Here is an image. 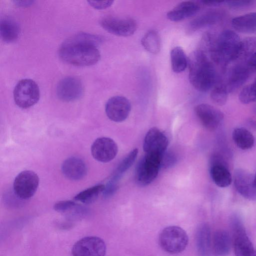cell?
<instances>
[{
  "label": "cell",
  "instance_id": "cell-1",
  "mask_svg": "<svg viewBox=\"0 0 256 256\" xmlns=\"http://www.w3.org/2000/svg\"><path fill=\"white\" fill-rule=\"evenodd\" d=\"M102 40L98 36L86 32L77 34L61 44L58 56L64 62L74 66L94 65L100 59L98 47Z\"/></svg>",
  "mask_w": 256,
  "mask_h": 256
},
{
  "label": "cell",
  "instance_id": "cell-2",
  "mask_svg": "<svg viewBox=\"0 0 256 256\" xmlns=\"http://www.w3.org/2000/svg\"><path fill=\"white\" fill-rule=\"evenodd\" d=\"M189 80L192 86L201 92L209 90L216 81V72L205 52L202 50L192 52L188 58Z\"/></svg>",
  "mask_w": 256,
  "mask_h": 256
},
{
  "label": "cell",
  "instance_id": "cell-3",
  "mask_svg": "<svg viewBox=\"0 0 256 256\" xmlns=\"http://www.w3.org/2000/svg\"><path fill=\"white\" fill-rule=\"evenodd\" d=\"M242 41L234 31H222L214 38L208 51L212 60L216 63L226 64L237 59L240 55Z\"/></svg>",
  "mask_w": 256,
  "mask_h": 256
},
{
  "label": "cell",
  "instance_id": "cell-4",
  "mask_svg": "<svg viewBox=\"0 0 256 256\" xmlns=\"http://www.w3.org/2000/svg\"><path fill=\"white\" fill-rule=\"evenodd\" d=\"M161 248L170 254L183 252L188 246V238L186 232L182 228L172 226L164 228L158 237Z\"/></svg>",
  "mask_w": 256,
  "mask_h": 256
},
{
  "label": "cell",
  "instance_id": "cell-5",
  "mask_svg": "<svg viewBox=\"0 0 256 256\" xmlns=\"http://www.w3.org/2000/svg\"><path fill=\"white\" fill-rule=\"evenodd\" d=\"M162 158L145 154L138 162L135 172V179L140 186L151 184L158 175L162 166Z\"/></svg>",
  "mask_w": 256,
  "mask_h": 256
},
{
  "label": "cell",
  "instance_id": "cell-6",
  "mask_svg": "<svg viewBox=\"0 0 256 256\" xmlns=\"http://www.w3.org/2000/svg\"><path fill=\"white\" fill-rule=\"evenodd\" d=\"M14 99L16 104L22 108H28L38 102L40 98V90L37 84L31 79L20 80L14 90Z\"/></svg>",
  "mask_w": 256,
  "mask_h": 256
},
{
  "label": "cell",
  "instance_id": "cell-7",
  "mask_svg": "<svg viewBox=\"0 0 256 256\" xmlns=\"http://www.w3.org/2000/svg\"><path fill=\"white\" fill-rule=\"evenodd\" d=\"M38 184L39 178L36 173L32 170H24L14 178L13 184L14 194L20 199H28L35 194Z\"/></svg>",
  "mask_w": 256,
  "mask_h": 256
},
{
  "label": "cell",
  "instance_id": "cell-8",
  "mask_svg": "<svg viewBox=\"0 0 256 256\" xmlns=\"http://www.w3.org/2000/svg\"><path fill=\"white\" fill-rule=\"evenodd\" d=\"M168 144V140L165 134L158 128L153 127L145 136L143 148L145 154L163 158Z\"/></svg>",
  "mask_w": 256,
  "mask_h": 256
},
{
  "label": "cell",
  "instance_id": "cell-9",
  "mask_svg": "<svg viewBox=\"0 0 256 256\" xmlns=\"http://www.w3.org/2000/svg\"><path fill=\"white\" fill-rule=\"evenodd\" d=\"M106 245L101 238L98 236H86L76 242L73 246V256H105Z\"/></svg>",
  "mask_w": 256,
  "mask_h": 256
},
{
  "label": "cell",
  "instance_id": "cell-10",
  "mask_svg": "<svg viewBox=\"0 0 256 256\" xmlns=\"http://www.w3.org/2000/svg\"><path fill=\"white\" fill-rule=\"evenodd\" d=\"M231 225L236 256H251L254 250L242 222L239 218L234 216L231 220Z\"/></svg>",
  "mask_w": 256,
  "mask_h": 256
},
{
  "label": "cell",
  "instance_id": "cell-11",
  "mask_svg": "<svg viewBox=\"0 0 256 256\" xmlns=\"http://www.w3.org/2000/svg\"><path fill=\"white\" fill-rule=\"evenodd\" d=\"M56 93L58 98L63 102L76 101L83 95L84 86L78 78L67 76L58 82Z\"/></svg>",
  "mask_w": 256,
  "mask_h": 256
},
{
  "label": "cell",
  "instance_id": "cell-12",
  "mask_svg": "<svg viewBox=\"0 0 256 256\" xmlns=\"http://www.w3.org/2000/svg\"><path fill=\"white\" fill-rule=\"evenodd\" d=\"M100 24L108 32L120 36L132 35L137 28L136 22L128 18L106 17L100 20Z\"/></svg>",
  "mask_w": 256,
  "mask_h": 256
},
{
  "label": "cell",
  "instance_id": "cell-13",
  "mask_svg": "<svg viewBox=\"0 0 256 256\" xmlns=\"http://www.w3.org/2000/svg\"><path fill=\"white\" fill-rule=\"evenodd\" d=\"M90 150L92 155L95 160L102 162H108L116 156L118 147L112 139L100 137L94 142Z\"/></svg>",
  "mask_w": 256,
  "mask_h": 256
},
{
  "label": "cell",
  "instance_id": "cell-14",
  "mask_svg": "<svg viewBox=\"0 0 256 256\" xmlns=\"http://www.w3.org/2000/svg\"><path fill=\"white\" fill-rule=\"evenodd\" d=\"M131 110L130 102L123 96H114L108 100L105 106L108 118L114 122H122L127 118Z\"/></svg>",
  "mask_w": 256,
  "mask_h": 256
},
{
  "label": "cell",
  "instance_id": "cell-15",
  "mask_svg": "<svg viewBox=\"0 0 256 256\" xmlns=\"http://www.w3.org/2000/svg\"><path fill=\"white\" fill-rule=\"evenodd\" d=\"M234 186L244 198L256 200V186L254 175L242 168L235 170L234 174Z\"/></svg>",
  "mask_w": 256,
  "mask_h": 256
},
{
  "label": "cell",
  "instance_id": "cell-16",
  "mask_svg": "<svg viewBox=\"0 0 256 256\" xmlns=\"http://www.w3.org/2000/svg\"><path fill=\"white\" fill-rule=\"evenodd\" d=\"M194 112L202 125L210 130L216 129L224 119L223 113L208 104L197 105L194 108Z\"/></svg>",
  "mask_w": 256,
  "mask_h": 256
},
{
  "label": "cell",
  "instance_id": "cell-17",
  "mask_svg": "<svg viewBox=\"0 0 256 256\" xmlns=\"http://www.w3.org/2000/svg\"><path fill=\"white\" fill-rule=\"evenodd\" d=\"M62 172L65 177L72 180L83 178L87 173L84 162L80 158L72 156L66 159L62 165Z\"/></svg>",
  "mask_w": 256,
  "mask_h": 256
},
{
  "label": "cell",
  "instance_id": "cell-18",
  "mask_svg": "<svg viewBox=\"0 0 256 256\" xmlns=\"http://www.w3.org/2000/svg\"><path fill=\"white\" fill-rule=\"evenodd\" d=\"M200 9L198 3L192 1L181 2L166 14L172 22H178L195 15Z\"/></svg>",
  "mask_w": 256,
  "mask_h": 256
},
{
  "label": "cell",
  "instance_id": "cell-19",
  "mask_svg": "<svg viewBox=\"0 0 256 256\" xmlns=\"http://www.w3.org/2000/svg\"><path fill=\"white\" fill-rule=\"evenodd\" d=\"M196 245L198 256H210L212 250L211 232L209 225L202 223L197 228Z\"/></svg>",
  "mask_w": 256,
  "mask_h": 256
},
{
  "label": "cell",
  "instance_id": "cell-20",
  "mask_svg": "<svg viewBox=\"0 0 256 256\" xmlns=\"http://www.w3.org/2000/svg\"><path fill=\"white\" fill-rule=\"evenodd\" d=\"M252 70L246 64H240L234 67L225 84L228 92L236 90L244 84L249 78Z\"/></svg>",
  "mask_w": 256,
  "mask_h": 256
},
{
  "label": "cell",
  "instance_id": "cell-21",
  "mask_svg": "<svg viewBox=\"0 0 256 256\" xmlns=\"http://www.w3.org/2000/svg\"><path fill=\"white\" fill-rule=\"evenodd\" d=\"M212 244L214 252L216 256H228L230 252L232 246L229 233L224 230H217L214 234Z\"/></svg>",
  "mask_w": 256,
  "mask_h": 256
},
{
  "label": "cell",
  "instance_id": "cell-22",
  "mask_svg": "<svg viewBox=\"0 0 256 256\" xmlns=\"http://www.w3.org/2000/svg\"><path fill=\"white\" fill-rule=\"evenodd\" d=\"M20 28L16 20L10 17L0 20V34L2 40L6 43L15 42L18 38Z\"/></svg>",
  "mask_w": 256,
  "mask_h": 256
},
{
  "label": "cell",
  "instance_id": "cell-23",
  "mask_svg": "<svg viewBox=\"0 0 256 256\" xmlns=\"http://www.w3.org/2000/svg\"><path fill=\"white\" fill-rule=\"evenodd\" d=\"M232 26L238 32L252 34L256 32V12L246 14L234 18Z\"/></svg>",
  "mask_w": 256,
  "mask_h": 256
},
{
  "label": "cell",
  "instance_id": "cell-24",
  "mask_svg": "<svg viewBox=\"0 0 256 256\" xmlns=\"http://www.w3.org/2000/svg\"><path fill=\"white\" fill-rule=\"evenodd\" d=\"M224 12L214 10L208 12L193 20L190 24L189 29L195 31L204 27L216 24L222 19Z\"/></svg>",
  "mask_w": 256,
  "mask_h": 256
},
{
  "label": "cell",
  "instance_id": "cell-25",
  "mask_svg": "<svg viewBox=\"0 0 256 256\" xmlns=\"http://www.w3.org/2000/svg\"><path fill=\"white\" fill-rule=\"evenodd\" d=\"M211 177L216 185L220 188L229 186L232 182L230 173L226 167L220 164H215L210 168Z\"/></svg>",
  "mask_w": 256,
  "mask_h": 256
},
{
  "label": "cell",
  "instance_id": "cell-26",
  "mask_svg": "<svg viewBox=\"0 0 256 256\" xmlns=\"http://www.w3.org/2000/svg\"><path fill=\"white\" fill-rule=\"evenodd\" d=\"M232 137L236 145L242 150L250 149L254 144V136L246 128H236L232 132Z\"/></svg>",
  "mask_w": 256,
  "mask_h": 256
},
{
  "label": "cell",
  "instance_id": "cell-27",
  "mask_svg": "<svg viewBox=\"0 0 256 256\" xmlns=\"http://www.w3.org/2000/svg\"><path fill=\"white\" fill-rule=\"evenodd\" d=\"M170 62L172 68L176 73L184 72L188 65V58L184 50L180 46L174 47L171 50Z\"/></svg>",
  "mask_w": 256,
  "mask_h": 256
},
{
  "label": "cell",
  "instance_id": "cell-28",
  "mask_svg": "<svg viewBox=\"0 0 256 256\" xmlns=\"http://www.w3.org/2000/svg\"><path fill=\"white\" fill-rule=\"evenodd\" d=\"M141 42L143 47L151 54H157L160 50V38L156 30L148 31L142 38Z\"/></svg>",
  "mask_w": 256,
  "mask_h": 256
},
{
  "label": "cell",
  "instance_id": "cell-29",
  "mask_svg": "<svg viewBox=\"0 0 256 256\" xmlns=\"http://www.w3.org/2000/svg\"><path fill=\"white\" fill-rule=\"evenodd\" d=\"M138 154L136 148L130 151L122 160L112 174L110 180L118 182L121 176L133 164Z\"/></svg>",
  "mask_w": 256,
  "mask_h": 256
},
{
  "label": "cell",
  "instance_id": "cell-30",
  "mask_svg": "<svg viewBox=\"0 0 256 256\" xmlns=\"http://www.w3.org/2000/svg\"><path fill=\"white\" fill-rule=\"evenodd\" d=\"M105 186L98 184L88 188L79 193L74 197V200L84 204H90L94 201L98 195L104 192Z\"/></svg>",
  "mask_w": 256,
  "mask_h": 256
},
{
  "label": "cell",
  "instance_id": "cell-31",
  "mask_svg": "<svg viewBox=\"0 0 256 256\" xmlns=\"http://www.w3.org/2000/svg\"><path fill=\"white\" fill-rule=\"evenodd\" d=\"M228 92L225 84H217L212 88L210 96L214 103L218 106H223L226 102Z\"/></svg>",
  "mask_w": 256,
  "mask_h": 256
},
{
  "label": "cell",
  "instance_id": "cell-32",
  "mask_svg": "<svg viewBox=\"0 0 256 256\" xmlns=\"http://www.w3.org/2000/svg\"><path fill=\"white\" fill-rule=\"evenodd\" d=\"M238 98L244 104H248L256 101V83L248 84L240 90Z\"/></svg>",
  "mask_w": 256,
  "mask_h": 256
},
{
  "label": "cell",
  "instance_id": "cell-33",
  "mask_svg": "<svg viewBox=\"0 0 256 256\" xmlns=\"http://www.w3.org/2000/svg\"><path fill=\"white\" fill-rule=\"evenodd\" d=\"M255 1L248 0L225 1L228 6L235 10L244 9L252 6Z\"/></svg>",
  "mask_w": 256,
  "mask_h": 256
},
{
  "label": "cell",
  "instance_id": "cell-34",
  "mask_svg": "<svg viewBox=\"0 0 256 256\" xmlns=\"http://www.w3.org/2000/svg\"><path fill=\"white\" fill-rule=\"evenodd\" d=\"M76 206V204L72 200H62L56 202L54 206V210L58 212H66Z\"/></svg>",
  "mask_w": 256,
  "mask_h": 256
},
{
  "label": "cell",
  "instance_id": "cell-35",
  "mask_svg": "<svg viewBox=\"0 0 256 256\" xmlns=\"http://www.w3.org/2000/svg\"><path fill=\"white\" fill-rule=\"evenodd\" d=\"M89 4L94 8L97 10H103L110 6L113 0L93 1L88 0L87 2Z\"/></svg>",
  "mask_w": 256,
  "mask_h": 256
},
{
  "label": "cell",
  "instance_id": "cell-36",
  "mask_svg": "<svg viewBox=\"0 0 256 256\" xmlns=\"http://www.w3.org/2000/svg\"><path fill=\"white\" fill-rule=\"evenodd\" d=\"M176 161V159L174 156L170 153H167L166 152L162 158V166H170L174 164Z\"/></svg>",
  "mask_w": 256,
  "mask_h": 256
},
{
  "label": "cell",
  "instance_id": "cell-37",
  "mask_svg": "<svg viewBox=\"0 0 256 256\" xmlns=\"http://www.w3.org/2000/svg\"><path fill=\"white\" fill-rule=\"evenodd\" d=\"M246 64L252 70H256V51L248 55Z\"/></svg>",
  "mask_w": 256,
  "mask_h": 256
},
{
  "label": "cell",
  "instance_id": "cell-38",
  "mask_svg": "<svg viewBox=\"0 0 256 256\" xmlns=\"http://www.w3.org/2000/svg\"><path fill=\"white\" fill-rule=\"evenodd\" d=\"M203 4L209 6H216L221 5L224 2V1H216V0H202L201 1Z\"/></svg>",
  "mask_w": 256,
  "mask_h": 256
},
{
  "label": "cell",
  "instance_id": "cell-39",
  "mask_svg": "<svg viewBox=\"0 0 256 256\" xmlns=\"http://www.w3.org/2000/svg\"><path fill=\"white\" fill-rule=\"evenodd\" d=\"M14 4L20 6H27L32 5L34 1L33 0H14Z\"/></svg>",
  "mask_w": 256,
  "mask_h": 256
},
{
  "label": "cell",
  "instance_id": "cell-40",
  "mask_svg": "<svg viewBox=\"0 0 256 256\" xmlns=\"http://www.w3.org/2000/svg\"><path fill=\"white\" fill-rule=\"evenodd\" d=\"M254 183H255V184L256 186V172L254 175Z\"/></svg>",
  "mask_w": 256,
  "mask_h": 256
},
{
  "label": "cell",
  "instance_id": "cell-41",
  "mask_svg": "<svg viewBox=\"0 0 256 256\" xmlns=\"http://www.w3.org/2000/svg\"><path fill=\"white\" fill-rule=\"evenodd\" d=\"M251 256H256V250H254Z\"/></svg>",
  "mask_w": 256,
  "mask_h": 256
},
{
  "label": "cell",
  "instance_id": "cell-42",
  "mask_svg": "<svg viewBox=\"0 0 256 256\" xmlns=\"http://www.w3.org/2000/svg\"><path fill=\"white\" fill-rule=\"evenodd\" d=\"M254 82L256 83V80H255Z\"/></svg>",
  "mask_w": 256,
  "mask_h": 256
}]
</instances>
